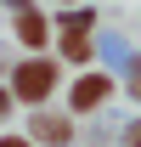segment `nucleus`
I'll return each instance as SVG.
<instances>
[{
    "instance_id": "nucleus-1",
    "label": "nucleus",
    "mask_w": 141,
    "mask_h": 147,
    "mask_svg": "<svg viewBox=\"0 0 141 147\" xmlns=\"http://www.w3.org/2000/svg\"><path fill=\"white\" fill-rule=\"evenodd\" d=\"M51 85H56V68H51V62H28V68L17 74V96H23V102L51 96Z\"/></svg>"
},
{
    "instance_id": "nucleus-2",
    "label": "nucleus",
    "mask_w": 141,
    "mask_h": 147,
    "mask_svg": "<svg viewBox=\"0 0 141 147\" xmlns=\"http://www.w3.org/2000/svg\"><path fill=\"white\" fill-rule=\"evenodd\" d=\"M107 91H113V85H107L102 74H96V79H79V85H73V108H79V113H85V108H96Z\"/></svg>"
},
{
    "instance_id": "nucleus-3",
    "label": "nucleus",
    "mask_w": 141,
    "mask_h": 147,
    "mask_svg": "<svg viewBox=\"0 0 141 147\" xmlns=\"http://www.w3.org/2000/svg\"><path fill=\"white\" fill-rule=\"evenodd\" d=\"M17 34L28 40V45H40V40H45V17H34V11H23V23H17Z\"/></svg>"
},
{
    "instance_id": "nucleus-4",
    "label": "nucleus",
    "mask_w": 141,
    "mask_h": 147,
    "mask_svg": "<svg viewBox=\"0 0 141 147\" xmlns=\"http://www.w3.org/2000/svg\"><path fill=\"white\" fill-rule=\"evenodd\" d=\"M40 136H51V142H68V119H51V113H40Z\"/></svg>"
},
{
    "instance_id": "nucleus-5",
    "label": "nucleus",
    "mask_w": 141,
    "mask_h": 147,
    "mask_svg": "<svg viewBox=\"0 0 141 147\" xmlns=\"http://www.w3.org/2000/svg\"><path fill=\"white\" fill-rule=\"evenodd\" d=\"M0 147H28V142H17V136H6V142H0Z\"/></svg>"
},
{
    "instance_id": "nucleus-6",
    "label": "nucleus",
    "mask_w": 141,
    "mask_h": 147,
    "mask_svg": "<svg viewBox=\"0 0 141 147\" xmlns=\"http://www.w3.org/2000/svg\"><path fill=\"white\" fill-rule=\"evenodd\" d=\"M130 147H141V125H136V130H130Z\"/></svg>"
},
{
    "instance_id": "nucleus-7",
    "label": "nucleus",
    "mask_w": 141,
    "mask_h": 147,
    "mask_svg": "<svg viewBox=\"0 0 141 147\" xmlns=\"http://www.w3.org/2000/svg\"><path fill=\"white\" fill-rule=\"evenodd\" d=\"M0 113H6V96H0Z\"/></svg>"
}]
</instances>
